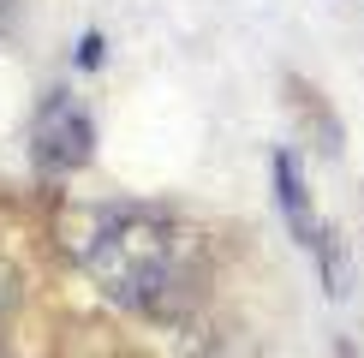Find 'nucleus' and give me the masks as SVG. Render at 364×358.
Listing matches in <instances>:
<instances>
[{
    "instance_id": "obj_1",
    "label": "nucleus",
    "mask_w": 364,
    "mask_h": 358,
    "mask_svg": "<svg viewBox=\"0 0 364 358\" xmlns=\"http://www.w3.org/2000/svg\"><path fill=\"white\" fill-rule=\"evenodd\" d=\"M60 245L108 305L144 322H186L209 293V239L161 203H72Z\"/></svg>"
},
{
    "instance_id": "obj_2",
    "label": "nucleus",
    "mask_w": 364,
    "mask_h": 358,
    "mask_svg": "<svg viewBox=\"0 0 364 358\" xmlns=\"http://www.w3.org/2000/svg\"><path fill=\"white\" fill-rule=\"evenodd\" d=\"M269 191H275V209L293 233V245L316 263V281H323L328 298H346V251L335 227L311 209V179H305V161L293 149H269Z\"/></svg>"
},
{
    "instance_id": "obj_3",
    "label": "nucleus",
    "mask_w": 364,
    "mask_h": 358,
    "mask_svg": "<svg viewBox=\"0 0 364 358\" xmlns=\"http://www.w3.org/2000/svg\"><path fill=\"white\" fill-rule=\"evenodd\" d=\"M96 161V119L72 90H48L30 114V168L48 173V179H66Z\"/></svg>"
},
{
    "instance_id": "obj_4",
    "label": "nucleus",
    "mask_w": 364,
    "mask_h": 358,
    "mask_svg": "<svg viewBox=\"0 0 364 358\" xmlns=\"http://www.w3.org/2000/svg\"><path fill=\"white\" fill-rule=\"evenodd\" d=\"M12 310H18V268L0 257V335L12 328Z\"/></svg>"
},
{
    "instance_id": "obj_5",
    "label": "nucleus",
    "mask_w": 364,
    "mask_h": 358,
    "mask_svg": "<svg viewBox=\"0 0 364 358\" xmlns=\"http://www.w3.org/2000/svg\"><path fill=\"white\" fill-rule=\"evenodd\" d=\"M72 66H84V72H96V66H102V30L78 36V48H72Z\"/></svg>"
},
{
    "instance_id": "obj_6",
    "label": "nucleus",
    "mask_w": 364,
    "mask_h": 358,
    "mask_svg": "<svg viewBox=\"0 0 364 358\" xmlns=\"http://www.w3.org/2000/svg\"><path fill=\"white\" fill-rule=\"evenodd\" d=\"M12 24H18V0H0V36H12Z\"/></svg>"
}]
</instances>
